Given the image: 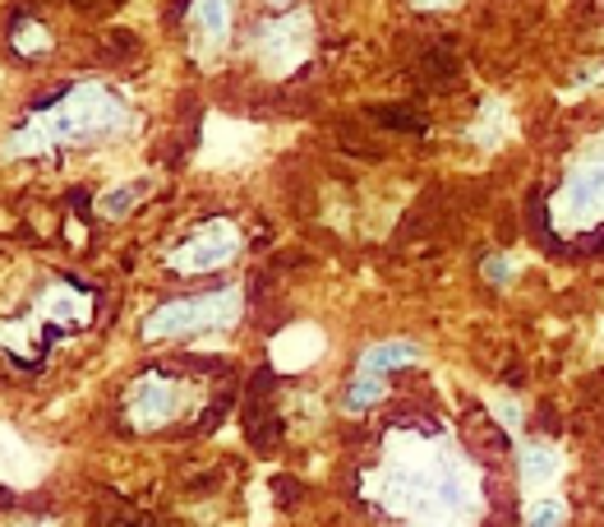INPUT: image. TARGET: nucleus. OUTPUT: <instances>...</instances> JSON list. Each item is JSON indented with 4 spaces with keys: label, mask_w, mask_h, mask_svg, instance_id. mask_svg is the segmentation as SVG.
Returning <instances> with one entry per match:
<instances>
[{
    "label": "nucleus",
    "mask_w": 604,
    "mask_h": 527,
    "mask_svg": "<svg viewBox=\"0 0 604 527\" xmlns=\"http://www.w3.org/2000/svg\"><path fill=\"white\" fill-rule=\"evenodd\" d=\"M125 125H130V116L116 98L106 89H93V83H79V89H70L51 111H38V116L28 121V130L10 134L6 149L10 153H42V149H55V144H70V139L89 144V139L121 134Z\"/></svg>",
    "instance_id": "obj_1"
},
{
    "label": "nucleus",
    "mask_w": 604,
    "mask_h": 527,
    "mask_svg": "<svg viewBox=\"0 0 604 527\" xmlns=\"http://www.w3.org/2000/svg\"><path fill=\"white\" fill-rule=\"evenodd\" d=\"M240 320V292H213V296H181L162 301L149 320L139 324L143 343H166V338H190V333H222Z\"/></svg>",
    "instance_id": "obj_2"
},
{
    "label": "nucleus",
    "mask_w": 604,
    "mask_h": 527,
    "mask_svg": "<svg viewBox=\"0 0 604 527\" xmlns=\"http://www.w3.org/2000/svg\"><path fill=\"white\" fill-rule=\"evenodd\" d=\"M600 217H604V134L595 139V144H586V153L572 162L563 190L554 194V222L559 227L582 232Z\"/></svg>",
    "instance_id": "obj_3"
},
{
    "label": "nucleus",
    "mask_w": 604,
    "mask_h": 527,
    "mask_svg": "<svg viewBox=\"0 0 604 527\" xmlns=\"http://www.w3.org/2000/svg\"><path fill=\"white\" fill-rule=\"evenodd\" d=\"M309 38H314L309 10H286V14H277L268 28H258L254 51L264 55V65H268L273 74H286V70L300 65L305 55H309Z\"/></svg>",
    "instance_id": "obj_4"
},
{
    "label": "nucleus",
    "mask_w": 604,
    "mask_h": 527,
    "mask_svg": "<svg viewBox=\"0 0 604 527\" xmlns=\"http://www.w3.org/2000/svg\"><path fill=\"white\" fill-rule=\"evenodd\" d=\"M240 255V232L236 222H208L204 232H194L176 250H166V264L176 273H213Z\"/></svg>",
    "instance_id": "obj_5"
},
{
    "label": "nucleus",
    "mask_w": 604,
    "mask_h": 527,
    "mask_svg": "<svg viewBox=\"0 0 604 527\" xmlns=\"http://www.w3.org/2000/svg\"><path fill=\"white\" fill-rule=\"evenodd\" d=\"M181 398H185V394H181V384H176V379H166V375L149 371V375H139V379L130 384L125 407H130V422H134V426L153 430V426L171 422V416L181 412Z\"/></svg>",
    "instance_id": "obj_6"
},
{
    "label": "nucleus",
    "mask_w": 604,
    "mask_h": 527,
    "mask_svg": "<svg viewBox=\"0 0 604 527\" xmlns=\"http://www.w3.org/2000/svg\"><path fill=\"white\" fill-rule=\"evenodd\" d=\"M516 477L531 495L550 490L559 477H563V454L554 449L550 439H526L522 449H516Z\"/></svg>",
    "instance_id": "obj_7"
},
{
    "label": "nucleus",
    "mask_w": 604,
    "mask_h": 527,
    "mask_svg": "<svg viewBox=\"0 0 604 527\" xmlns=\"http://www.w3.org/2000/svg\"><path fill=\"white\" fill-rule=\"evenodd\" d=\"M416 361H424V347L420 343H407V338H379V343H369L356 361V371L365 375H392L401 366H416Z\"/></svg>",
    "instance_id": "obj_8"
},
{
    "label": "nucleus",
    "mask_w": 604,
    "mask_h": 527,
    "mask_svg": "<svg viewBox=\"0 0 604 527\" xmlns=\"http://www.w3.org/2000/svg\"><path fill=\"white\" fill-rule=\"evenodd\" d=\"M190 28H194L198 47L208 42V55L222 51L226 38H232V6H226V0H194V6H190Z\"/></svg>",
    "instance_id": "obj_9"
},
{
    "label": "nucleus",
    "mask_w": 604,
    "mask_h": 527,
    "mask_svg": "<svg viewBox=\"0 0 604 527\" xmlns=\"http://www.w3.org/2000/svg\"><path fill=\"white\" fill-rule=\"evenodd\" d=\"M324 352V338H319V328H296V333H286V338L273 343V361L281 371H300L309 366L314 356Z\"/></svg>",
    "instance_id": "obj_10"
},
{
    "label": "nucleus",
    "mask_w": 604,
    "mask_h": 527,
    "mask_svg": "<svg viewBox=\"0 0 604 527\" xmlns=\"http://www.w3.org/2000/svg\"><path fill=\"white\" fill-rule=\"evenodd\" d=\"M388 394V375H365V371H356L351 375V388H347V412H365V407H373Z\"/></svg>",
    "instance_id": "obj_11"
},
{
    "label": "nucleus",
    "mask_w": 604,
    "mask_h": 527,
    "mask_svg": "<svg viewBox=\"0 0 604 527\" xmlns=\"http://www.w3.org/2000/svg\"><path fill=\"white\" fill-rule=\"evenodd\" d=\"M143 194H149V181H125V185H111L106 194H102V200H98V209L106 213V217H125L139 200H143Z\"/></svg>",
    "instance_id": "obj_12"
},
{
    "label": "nucleus",
    "mask_w": 604,
    "mask_h": 527,
    "mask_svg": "<svg viewBox=\"0 0 604 527\" xmlns=\"http://www.w3.org/2000/svg\"><path fill=\"white\" fill-rule=\"evenodd\" d=\"M480 116H484V121H480V125L471 130V139H475V144H484V149H494L499 139L508 134V107H503L499 98H489V102H484V111H480Z\"/></svg>",
    "instance_id": "obj_13"
},
{
    "label": "nucleus",
    "mask_w": 604,
    "mask_h": 527,
    "mask_svg": "<svg viewBox=\"0 0 604 527\" xmlns=\"http://www.w3.org/2000/svg\"><path fill=\"white\" fill-rule=\"evenodd\" d=\"M526 527H563L567 523V505L559 495H535L531 505H526Z\"/></svg>",
    "instance_id": "obj_14"
},
{
    "label": "nucleus",
    "mask_w": 604,
    "mask_h": 527,
    "mask_svg": "<svg viewBox=\"0 0 604 527\" xmlns=\"http://www.w3.org/2000/svg\"><path fill=\"white\" fill-rule=\"evenodd\" d=\"M489 407H494V416H499V422L516 435V430H522V403H516V398H508V394H494V398H489Z\"/></svg>",
    "instance_id": "obj_15"
},
{
    "label": "nucleus",
    "mask_w": 604,
    "mask_h": 527,
    "mask_svg": "<svg viewBox=\"0 0 604 527\" xmlns=\"http://www.w3.org/2000/svg\"><path fill=\"white\" fill-rule=\"evenodd\" d=\"M484 277H489V283H499V287H508L512 283V255H489L484 260Z\"/></svg>",
    "instance_id": "obj_16"
},
{
    "label": "nucleus",
    "mask_w": 604,
    "mask_h": 527,
    "mask_svg": "<svg viewBox=\"0 0 604 527\" xmlns=\"http://www.w3.org/2000/svg\"><path fill=\"white\" fill-rule=\"evenodd\" d=\"M416 6H420V10H452L457 0H416Z\"/></svg>",
    "instance_id": "obj_17"
}]
</instances>
